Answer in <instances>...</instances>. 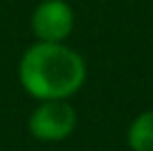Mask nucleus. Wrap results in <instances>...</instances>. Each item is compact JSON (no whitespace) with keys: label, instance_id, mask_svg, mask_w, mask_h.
Here are the masks:
<instances>
[{"label":"nucleus","instance_id":"1","mask_svg":"<svg viewBox=\"0 0 153 151\" xmlns=\"http://www.w3.org/2000/svg\"><path fill=\"white\" fill-rule=\"evenodd\" d=\"M22 89L36 100H67L82 89L87 62L65 42H33L18 65Z\"/></svg>","mask_w":153,"mask_h":151},{"label":"nucleus","instance_id":"2","mask_svg":"<svg viewBox=\"0 0 153 151\" xmlns=\"http://www.w3.org/2000/svg\"><path fill=\"white\" fill-rule=\"evenodd\" d=\"M78 124V116L67 100H40L29 116V133L42 142H60L69 138Z\"/></svg>","mask_w":153,"mask_h":151},{"label":"nucleus","instance_id":"3","mask_svg":"<svg viewBox=\"0 0 153 151\" xmlns=\"http://www.w3.org/2000/svg\"><path fill=\"white\" fill-rule=\"evenodd\" d=\"M31 29L42 42H65L73 31V9L65 0H42L31 13Z\"/></svg>","mask_w":153,"mask_h":151},{"label":"nucleus","instance_id":"4","mask_svg":"<svg viewBox=\"0 0 153 151\" xmlns=\"http://www.w3.org/2000/svg\"><path fill=\"white\" fill-rule=\"evenodd\" d=\"M126 142L131 151H153V109L140 113L129 124Z\"/></svg>","mask_w":153,"mask_h":151}]
</instances>
